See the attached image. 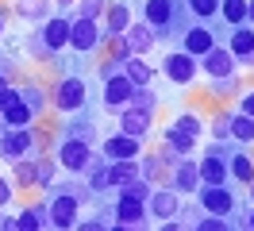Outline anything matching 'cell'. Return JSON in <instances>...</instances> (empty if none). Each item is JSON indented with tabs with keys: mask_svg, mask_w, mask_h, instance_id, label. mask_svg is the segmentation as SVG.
<instances>
[{
	"mask_svg": "<svg viewBox=\"0 0 254 231\" xmlns=\"http://www.w3.org/2000/svg\"><path fill=\"white\" fill-rule=\"evenodd\" d=\"M0 116L12 123V127H27L35 112H31V104H27L16 89H4V92H0Z\"/></svg>",
	"mask_w": 254,
	"mask_h": 231,
	"instance_id": "1",
	"label": "cell"
},
{
	"mask_svg": "<svg viewBox=\"0 0 254 231\" xmlns=\"http://www.w3.org/2000/svg\"><path fill=\"white\" fill-rule=\"evenodd\" d=\"M54 104L62 108V112H73V108H81V104H85V85H81L77 77L62 81V85H58V92H54Z\"/></svg>",
	"mask_w": 254,
	"mask_h": 231,
	"instance_id": "2",
	"label": "cell"
},
{
	"mask_svg": "<svg viewBox=\"0 0 254 231\" xmlns=\"http://www.w3.org/2000/svg\"><path fill=\"white\" fill-rule=\"evenodd\" d=\"M200 204H204L212 216H227L231 212V193H227L223 185H208V189H200Z\"/></svg>",
	"mask_w": 254,
	"mask_h": 231,
	"instance_id": "3",
	"label": "cell"
},
{
	"mask_svg": "<svg viewBox=\"0 0 254 231\" xmlns=\"http://www.w3.org/2000/svg\"><path fill=\"white\" fill-rule=\"evenodd\" d=\"M204 70L212 77H231V70H235V54L231 50H204Z\"/></svg>",
	"mask_w": 254,
	"mask_h": 231,
	"instance_id": "4",
	"label": "cell"
},
{
	"mask_svg": "<svg viewBox=\"0 0 254 231\" xmlns=\"http://www.w3.org/2000/svg\"><path fill=\"white\" fill-rule=\"evenodd\" d=\"M104 154H108L112 162H120V158H139V139L135 135H112L104 143Z\"/></svg>",
	"mask_w": 254,
	"mask_h": 231,
	"instance_id": "5",
	"label": "cell"
},
{
	"mask_svg": "<svg viewBox=\"0 0 254 231\" xmlns=\"http://www.w3.org/2000/svg\"><path fill=\"white\" fill-rule=\"evenodd\" d=\"M166 74H170V81H177V85H189L192 77H196V66H192L189 54H170V58H166Z\"/></svg>",
	"mask_w": 254,
	"mask_h": 231,
	"instance_id": "6",
	"label": "cell"
},
{
	"mask_svg": "<svg viewBox=\"0 0 254 231\" xmlns=\"http://www.w3.org/2000/svg\"><path fill=\"white\" fill-rule=\"evenodd\" d=\"M69 43L77 50H93L96 46V23L93 19H73L69 23Z\"/></svg>",
	"mask_w": 254,
	"mask_h": 231,
	"instance_id": "7",
	"label": "cell"
},
{
	"mask_svg": "<svg viewBox=\"0 0 254 231\" xmlns=\"http://www.w3.org/2000/svg\"><path fill=\"white\" fill-rule=\"evenodd\" d=\"M50 220L58 224V228H73L77 224V200L73 197H58L50 204Z\"/></svg>",
	"mask_w": 254,
	"mask_h": 231,
	"instance_id": "8",
	"label": "cell"
},
{
	"mask_svg": "<svg viewBox=\"0 0 254 231\" xmlns=\"http://www.w3.org/2000/svg\"><path fill=\"white\" fill-rule=\"evenodd\" d=\"M104 81H108V85H104V100H108V104H124V100H131V89H135V81H131V77H104Z\"/></svg>",
	"mask_w": 254,
	"mask_h": 231,
	"instance_id": "9",
	"label": "cell"
},
{
	"mask_svg": "<svg viewBox=\"0 0 254 231\" xmlns=\"http://www.w3.org/2000/svg\"><path fill=\"white\" fill-rule=\"evenodd\" d=\"M124 135H146V131H150V112H146V108H127L124 112Z\"/></svg>",
	"mask_w": 254,
	"mask_h": 231,
	"instance_id": "10",
	"label": "cell"
},
{
	"mask_svg": "<svg viewBox=\"0 0 254 231\" xmlns=\"http://www.w3.org/2000/svg\"><path fill=\"white\" fill-rule=\"evenodd\" d=\"M143 216H146V200L120 197V208H116V220H120V224H143Z\"/></svg>",
	"mask_w": 254,
	"mask_h": 231,
	"instance_id": "11",
	"label": "cell"
},
{
	"mask_svg": "<svg viewBox=\"0 0 254 231\" xmlns=\"http://www.w3.org/2000/svg\"><path fill=\"white\" fill-rule=\"evenodd\" d=\"M27 147H31V131H27V127H19V131H12V135H4V143H0V151L8 154L12 162H16V158H23V154H27Z\"/></svg>",
	"mask_w": 254,
	"mask_h": 231,
	"instance_id": "12",
	"label": "cell"
},
{
	"mask_svg": "<svg viewBox=\"0 0 254 231\" xmlns=\"http://www.w3.org/2000/svg\"><path fill=\"white\" fill-rule=\"evenodd\" d=\"M43 43H47V50L65 46L69 43V23H65V19H50L47 27H43Z\"/></svg>",
	"mask_w": 254,
	"mask_h": 231,
	"instance_id": "13",
	"label": "cell"
},
{
	"mask_svg": "<svg viewBox=\"0 0 254 231\" xmlns=\"http://www.w3.org/2000/svg\"><path fill=\"white\" fill-rule=\"evenodd\" d=\"M196 173H200V177H204L208 185H223V181H227V166H223L216 154H208L204 162L196 166Z\"/></svg>",
	"mask_w": 254,
	"mask_h": 231,
	"instance_id": "14",
	"label": "cell"
},
{
	"mask_svg": "<svg viewBox=\"0 0 254 231\" xmlns=\"http://www.w3.org/2000/svg\"><path fill=\"white\" fill-rule=\"evenodd\" d=\"M62 166L85 169V166H89V147H85V143H65V147H62Z\"/></svg>",
	"mask_w": 254,
	"mask_h": 231,
	"instance_id": "15",
	"label": "cell"
},
{
	"mask_svg": "<svg viewBox=\"0 0 254 231\" xmlns=\"http://www.w3.org/2000/svg\"><path fill=\"white\" fill-rule=\"evenodd\" d=\"M146 200H150V208H154L162 220L177 216V208H181V204H177V193H170V189H162V193H154V197H146Z\"/></svg>",
	"mask_w": 254,
	"mask_h": 231,
	"instance_id": "16",
	"label": "cell"
},
{
	"mask_svg": "<svg viewBox=\"0 0 254 231\" xmlns=\"http://www.w3.org/2000/svg\"><path fill=\"white\" fill-rule=\"evenodd\" d=\"M131 27V12H127V4H112L108 8V31L112 35H124Z\"/></svg>",
	"mask_w": 254,
	"mask_h": 231,
	"instance_id": "17",
	"label": "cell"
},
{
	"mask_svg": "<svg viewBox=\"0 0 254 231\" xmlns=\"http://www.w3.org/2000/svg\"><path fill=\"white\" fill-rule=\"evenodd\" d=\"M166 143H170V147H174L177 154H189L192 147H196V135L181 131V127H170V131H166Z\"/></svg>",
	"mask_w": 254,
	"mask_h": 231,
	"instance_id": "18",
	"label": "cell"
},
{
	"mask_svg": "<svg viewBox=\"0 0 254 231\" xmlns=\"http://www.w3.org/2000/svg\"><path fill=\"white\" fill-rule=\"evenodd\" d=\"M170 15H174V0H150V4H146V19H150V23H170Z\"/></svg>",
	"mask_w": 254,
	"mask_h": 231,
	"instance_id": "19",
	"label": "cell"
},
{
	"mask_svg": "<svg viewBox=\"0 0 254 231\" xmlns=\"http://www.w3.org/2000/svg\"><path fill=\"white\" fill-rule=\"evenodd\" d=\"M116 185L131 181V177H139V166H135V158H120V162H112V173H108Z\"/></svg>",
	"mask_w": 254,
	"mask_h": 231,
	"instance_id": "20",
	"label": "cell"
},
{
	"mask_svg": "<svg viewBox=\"0 0 254 231\" xmlns=\"http://www.w3.org/2000/svg\"><path fill=\"white\" fill-rule=\"evenodd\" d=\"M150 50V31L146 27H127V54H143Z\"/></svg>",
	"mask_w": 254,
	"mask_h": 231,
	"instance_id": "21",
	"label": "cell"
},
{
	"mask_svg": "<svg viewBox=\"0 0 254 231\" xmlns=\"http://www.w3.org/2000/svg\"><path fill=\"white\" fill-rule=\"evenodd\" d=\"M127 77H131L135 85H150V66H146L143 58H131V54H127Z\"/></svg>",
	"mask_w": 254,
	"mask_h": 231,
	"instance_id": "22",
	"label": "cell"
},
{
	"mask_svg": "<svg viewBox=\"0 0 254 231\" xmlns=\"http://www.w3.org/2000/svg\"><path fill=\"white\" fill-rule=\"evenodd\" d=\"M227 173H235V181H254V162L243 158V154H235L231 166H227Z\"/></svg>",
	"mask_w": 254,
	"mask_h": 231,
	"instance_id": "23",
	"label": "cell"
},
{
	"mask_svg": "<svg viewBox=\"0 0 254 231\" xmlns=\"http://www.w3.org/2000/svg\"><path fill=\"white\" fill-rule=\"evenodd\" d=\"M196 177H200V173H196V166H189V162H185V166L174 173V185L181 189V193H192V189H196Z\"/></svg>",
	"mask_w": 254,
	"mask_h": 231,
	"instance_id": "24",
	"label": "cell"
},
{
	"mask_svg": "<svg viewBox=\"0 0 254 231\" xmlns=\"http://www.w3.org/2000/svg\"><path fill=\"white\" fill-rule=\"evenodd\" d=\"M231 135L243 139V143H251L254 139V116H231Z\"/></svg>",
	"mask_w": 254,
	"mask_h": 231,
	"instance_id": "25",
	"label": "cell"
},
{
	"mask_svg": "<svg viewBox=\"0 0 254 231\" xmlns=\"http://www.w3.org/2000/svg\"><path fill=\"white\" fill-rule=\"evenodd\" d=\"M185 50H189V54H204V50H212V35H208V31H189Z\"/></svg>",
	"mask_w": 254,
	"mask_h": 231,
	"instance_id": "26",
	"label": "cell"
},
{
	"mask_svg": "<svg viewBox=\"0 0 254 231\" xmlns=\"http://www.w3.org/2000/svg\"><path fill=\"white\" fill-rule=\"evenodd\" d=\"M12 177H16V185H23V189L39 181V173H35V166H31V162H19V158H16V166H12Z\"/></svg>",
	"mask_w": 254,
	"mask_h": 231,
	"instance_id": "27",
	"label": "cell"
},
{
	"mask_svg": "<svg viewBox=\"0 0 254 231\" xmlns=\"http://www.w3.org/2000/svg\"><path fill=\"white\" fill-rule=\"evenodd\" d=\"M254 50V31H235L231 35V54H251Z\"/></svg>",
	"mask_w": 254,
	"mask_h": 231,
	"instance_id": "28",
	"label": "cell"
},
{
	"mask_svg": "<svg viewBox=\"0 0 254 231\" xmlns=\"http://www.w3.org/2000/svg\"><path fill=\"white\" fill-rule=\"evenodd\" d=\"M223 15H227L231 23H239V19L247 15V0H223Z\"/></svg>",
	"mask_w": 254,
	"mask_h": 231,
	"instance_id": "29",
	"label": "cell"
},
{
	"mask_svg": "<svg viewBox=\"0 0 254 231\" xmlns=\"http://www.w3.org/2000/svg\"><path fill=\"white\" fill-rule=\"evenodd\" d=\"M16 12L19 15H43L47 12V0H16Z\"/></svg>",
	"mask_w": 254,
	"mask_h": 231,
	"instance_id": "30",
	"label": "cell"
},
{
	"mask_svg": "<svg viewBox=\"0 0 254 231\" xmlns=\"http://www.w3.org/2000/svg\"><path fill=\"white\" fill-rule=\"evenodd\" d=\"M120 189H124V197H139V200H146V197H150L146 181H135V177H131V181H124Z\"/></svg>",
	"mask_w": 254,
	"mask_h": 231,
	"instance_id": "31",
	"label": "cell"
},
{
	"mask_svg": "<svg viewBox=\"0 0 254 231\" xmlns=\"http://www.w3.org/2000/svg\"><path fill=\"white\" fill-rule=\"evenodd\" d=\"M177 127H181V131H189V135H200V120H196V116H181Z\"/></svg>",
	"mask_w": 254,
	"mask_h": 231,
	"instance_id": "32",
	"label": "cell"
},
{
	"mask_svg": "<svg viewBox=\"0 0 254 231\" xmlns=\"http://www.w3.org/2000/svg\"><path fill=\"white\" fill-rule=\"evenodd\" d=\"M216 4H220V0H192V12H196V15H212V12H216Z\"/></svg>",
	"mask_w": 254,
	"mask_h": 231,
	"instance_id": "33",
	"label": "cell"
},
{
	"mask_svg": "<svg viewBox=\"0 0 254 231\" xmlns=\"http://www.w3.org/2000/svg\"><path fill=\"white\" fill-rule=\"evenodd\" d=\"M16 224H19V228H43V216H39V212H23Z\"/></svg>",
	"mask_w": 254,
	"mask_h": 231,
	"instance_id": "34",
	"label": "cell"
},
{
	"mask_svg": "<svg viewBox=\"0 0 254 231\" xmlns=\"http://www.w3.org/2000/svg\"><path fill=\"white\" fill-rule=\"evenodd\" d=\"M100 12V0H85V8H81V19H96Z\"/></svg>",
	"mask_w": 254,
	"mask_h": 231,
	"instance_id": "35",
	"label": "cell"
},
{
	"mask_svg": "<svg viewBox=\"0 0 254 231\" xmlns=\"http://www.w3.org/2000/svg\"><path fill=\"white\" fill-rule=\"evenodd\" d=\"M200 228H208V231H220V228H223V220H220V216H204V220H200Z\"/></svg>",
	"mask_w": 254,
	"mask_h": 231,
	"instance_id": "36",
	"label": "cell"
},
{
	"mask_svg": "<svg viewBox=\"0 0 254 231\" xmlns=\"http://www.w3.org/2000/svg\"><path fill=\"white\" fill-rule=\"evenodd\" d=\"M212 127H216V135H231V120H227V116H223V120H216Z\"/></svg>",
	"mask_w": 254,
	"mask_h": 231,
	"instance_id": "37",
	"label": "cell"
},
{
	"mask_svg": "<svg viewBox=\"0 0 254 231\" xmlns=\"http://www.w3.org/2000/svg\"><path fill=\"white\" fill-rule=\"evenodd\" d=\"M8 200H12V189H8V181L0 177V204H8Z\"/></svg>",
	"mask_w": 254,
	"mask_h": 231,
	"instance_id": "38",
	"label": "cell"
},
{
	"mask_svg": "<svg viewBox=\"0 0 254 231\" xmlns=\"http://www.w3.org/2000/svg\"><path fill=\"white\" fill-rule=\"evenodd\" d=\"M243 112H247V116H254V92L247 96V100H243Z\"/></svg>",
	"mask_w": 254,
	"mask_h": 231,
	"instance_id": "39",
	"label": "cell"
},
{
	"mask_svg": "<svg viewBox=\"0 0 254 231\" xmlns=\"http://www.w3.org/2000/svg\"><path fill=\"white\" fill-rule=\"evenodd\" d=\"M4 89H8V77H4V74H0V92H4Z\"/></svg>",
	"mask_w": 254,
	"mask_h": 231,
	"instance_id": "40",
	"label": "cell"
},
{
	"mask_svg": "<svg viewBox=\"0 0 254 231\" xmlns=\"http://www.w3.org/2000/svg\"><path fill=\"white\" fill-rule=\"evenodd\" d=\"M247 15H251V19H254V4H247Z\"/></svg>",
	"mask_w": 254,
	"mask_h": 231,
	"instance_id": "41",
	"label": "cell"
},
{
	"mask_svg": "<svg viewBox=\"0 0 254 231\" xmlns=\"http://www.w3.org/2000/svg\"><path fill=\"white\" fill-rule=\"evenodd\" d=\"M251 197H254V181H251Z\"/></svg>",
	"mask_w": 254,
	"mask_h": 231,
	"instance_id": "42",
	"label": "cell"
},
{
	"mask_svg": "<svg viewBox=\"0 0 254 231\" xmlns=\"http://www.w3.org/2000/svg\"><path fill=\"white\" fill-rule=\"evenodd\" d=\"M62 4H69V0H62Z\"/></svg>",
	"mask_w": 254,
	"mask_h": 231,
	"instance_id": "43",
	"label": "cell"
},
{
	"mask_svg": "<svg viewBox=\"0 0 254 231\" xmlns=\"http://www.w3.org/2000/svg\"><path fill=\"white\" fill-rule=\"evenodd\" d=\"M251 224H254V216H251Z\"/></svg>",
	"mask_w": 254,
	"mask_h": 231,
	"instance_id": "44",
	"label": "cell"
},
{
	"mask_svg": "<svg viewBox=\"0 0 254 231\" xmlns=\"http://www.w3.org/2000/svg\"><path fill=\"white\" fill-rule=\"evenodd\" d=\"M0 31H4V27H0Z\"/></svg>",
	"mask_w": 254,
	"mask_h": 231,
	"instance_id": "45",
	"label": "cell"
}]
</instances>
